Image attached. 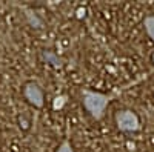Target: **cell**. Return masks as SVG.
<instances>
[{
	"mask_svg": "<svg viewBox=\"0 0 154 152\" xmlns=\"http://www.w3.org/2000/svg\"><path fill=\"white\" fill-rule=\"evenodd\" d=\"M80 94L85 111L89 114V117L97 121L105 117V111L111 103V100L114 98V94H103L93 89H82Z\"/></svg>",
	"mask_w": 154,
	"mask_h": 152,
	"instance_id": "cell-1",
	"label": "cell"
},
{
	"mask_svg": "<svg viewBox=\"0 0 154 152\" xmlns=\"http://www.w3.org/2000/svg\"><path fill=\"white\" fill-rule=\"evenodd\" d=\"M114 121H116V128L120 132H137L142 128L139 115L131 109L117 111L114 115Z\"/></svg>",
	"mask_w": 154,
	"mask_h": 152,
	"instance_id": "cell-2",
	"label": "cell"
},
{
	"mask_svg": "<svg viewBox=\"0 0 154 152\" xmlns=\"http://www.w3.org/2000/svg\"><path fill=\"white\" fill-rule=\"evenodd\" d=\"M23 97L34 108L40 109L45 105V95H43L42 88L38 86L37 83H34V82H28L26 85L23 86Z\"/></svg>",
	"mask_w": 154,
	"mask_h": 152,
	"instance_id": "cell-3",
	"label": "cell"
},
{
	"mask_svg": "<svg viewBox=\"0 0 154 152\" xmlns=\"http://www.w3.org/2000/svg\"><path fill=\"white\" fill-rule=\"evenodd\" d=\"M42 58H43L46 63H51V65L56 66V68H60V66L63 65L62 58L54 52V51H43V52H42Z\"/></svg>",
	"mask_w": 154,
	"mask_h": 152,
	"instance_id": "cell-4",
	"label": "cell"
},
{
	"mask_svg": "<svg viewBox=\"0 0 154 152\" xmlns=\"http://www.w3.org/2000/svg\"><path fill=\"white\" fill-rule=\"evenodd\" d=\"M143 28H145L146 35L149 37V39L152 40V43H154V16L152 14L151 16H146L143 19Z\"/></svg>",
	"mask_w": 154,
	"mask_h": 152,
	"instance_id": "cell-5",
	"label": "cell"
},
{
	"mask_svg": "<svg viewBox=\"0 0 154 152\" xmlns=\"http://www.w3.org/2000/svg\"><path fill=\"white\" fill-rule=\"evenodd\" d=\"M25 12H26V19H28V22H29V25L32 28H42L43 26V22L38 19L31 9H25Z\"/></svg>",
	"mask_w": 154,
	"mask_h": 152,
	"instance_id": "cell-6",
	"label": "cell"
},
{
	"mask_svg": "<svg viewBox=\"0 0 154 152\" xmlns=\"http://www.w3.org/2000/svg\"><path fill=\"white\" fill-rule=\"evenodd\" d=\"M66 101H68L66 95H57V97H54V100H53V109L54 111H60L63 106L66 105Z\"/></svg>",
	"mask_w": 154,
	"mask_h": 152,
	"instance_id": "cell-7",
	"label": "cell"
},
{
	"mask_svg": "<svg viewBox=\"0 0 154 152\" xmlns=\"http://www.w3.org/2000/svg\"><path fill=\"white\" fill-rule=\"evenodd\" d=\"M56 152H74V149H72L71 143H69L68 140H65V142H62V145L57 148Z\"/></svg>",
	"mask_w": 154,
	"mask_h": 152,
	"instance_id": "cell-8",
	"label": "cell"
}]
</instances>
